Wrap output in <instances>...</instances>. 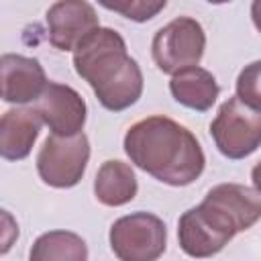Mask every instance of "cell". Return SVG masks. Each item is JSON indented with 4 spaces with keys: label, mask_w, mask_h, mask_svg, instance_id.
<instances>
[{
    "label": "cell",
    "mask_w": 261,
    "mask_h": 261,
    "mask_svg": "<svg viewBox=\"0 0 261 261\" xmlns=\"http://www.w3.org/2000/svg\"><path fill=\"white\" fill-rule=\"evenodd\" d=\"M35 110L49 126L53 135H77L86 124V102L71 86L49 82L39 100L35 102Z\"/></svg>",
    "instance_id": "9c48e42d"
},
{
    "label": "cell",
    "mask_w": 261,
    "mask_h": 261,
    "mask_svg": "<svg viewBox=\"0 0 261 261\" xmlns=\"http://www.w3.org/2000/svg\"><path fill=\"white\" fill-rule=\"evenodd\" d=\"M73 67L110 112L130 108L143 94V71L114 29L98 27L88 33L73 49Z\"/></svg>",
    "instance_id": "7a4b0ae2"
},
{
    "label": "cell",
    "mask_w": 261,
    "mask_h": 261,
    "mask_svg": "<svg viewBox=\"0 0 261 261\" xmlns=\"http://www.w3.org/2000/svg\"><path fill=\"white\" fill-rule=\"evenodd\" d=\"M204 47L206 35L202 24L192 16H177L155 33L151 55L163 73L173 75L179 69L198 65Z\"/></svg>",
    "instance_id": "52a82bcc"
},
{
    "label": "cell",
    "mask_w": 261,
    "mask_h": 261,
    "mask_svg": "<svg viewBox=\"0 0 261 261\" xmlns=\"http://www.w3.org/2000/svg\"><path fill=\"white\" fill-rule=\"evenodd\" d=\"M90 159V141L84 133L49 135L37 155L39 177L51 188H73L86 173Z\"/></svg>",
    "instance_id": "5b68a950"
},
{
    "label": "cell",
    "mask_w": 261,
    "mask_h": 261,
    "mask_svg": "<svg viewBox=\"0 0 261 261\" xmlns=\"http://www.w3.org/2000/svg\"><path fill=\"white\" fill-rule=\"evenodd\" d=\"M98 4L133 22H147L165 8L167 0H98Z\"/></svg>",
    "instance_id": "2e32d148"
},
{
    "label": "cell",
    "mask_w": 261,
    "mask_h": 261,
    "mask_svg": "<svg viewBox=\"0 0 261 261\" xmlns=\"http://www.w3.org/2000/svg\"><path fill=\"white\" fill-rule=\"evenodd\" d=\"M49 43L59 51H73L75 45L100 27L98 14L88 0H57L47 14Z\"/></svg>",
    "instance_id": "ba28073f"
},
{
    "label": "cell",
    "mask_w": 261,
    "mask_h": 261,
    "mask_svg": "<svg viewBox=\"0 0 261 261\" xmlns=\"http://www.w3.org/2000/svg\"><path fill=\"white\" fill-rule=\"evenodd\" d=\"M0 71H2V100L8 104L37 102L49 84L43 65L35 57L4 53L0 59Z\"/></svg>",
    "instance_id": "30bf717a"
},
{
    "label": "cell",
    "mask_w": 261,
    "mask_h": 261,
    "mask_svg": "<svg viewBox=\"0 0 261 261\" xmlns=\"http://www.w3.org/2000/svg\"><path fill=\"white\" fill-rule=\"evenodd\" d=\"M251 179H253L255 190H257V192H261V161L253 167V171H251Z\"/></svg>",
    "instance_id": "d6986e66"
},
{
    "label": "cell",
    "mask_w": 261,
    "mask_h": 261,
    "mask_svg": "<svg viewBox=\"0 0 261 261\" xmlns=\"http://www.w3.org/2000/svg\"><path fill=\"white\" fill-rule=\"evenodd\" d=\"M251 18H253L255 29L261 33V0H253L251 2Z\"/></svg>",
    "instance_id": "ac0fdd59"
},
{
    "label": "cell",
    "mask_w": 261,
    "mask_h": 261,
    "mask_svg": "<svg viewBox=\"0 0 261 261\" xmlns=\"http://www.w3.org/2000/svg\"><path fill=\"white\" fill-rule=\"evenodd\" d=\"M139 184L133 167L124 161H104L94 179V196L104 206H124L137 196Z\"/></svg>",
    "instance_id": "5bb4252c"
},
{
    "label": "cell",
    "mask_w": 261,
    "mask_h": 261,
    "mask_svg": "<svg viewBox=\"0 0 261 261\" xmlns=\"http://www.w3.org/2000/svg\"><path fill=\"white\" fill-rule=\"evenodd\" d=\"M232 220L212 204L204 202L186 210L177 220V241L190 257H212L237 234Z\"/></svg>",
    "instance_id": "8992f818"
},
{
    "label": "cell",
    "mask_w": 261,
    "mask_h": 261,
    "mask_svg": "<svg viewBox=\"0 0 261 261\" xmlns=\"http://www.w3.org/2000/svg\"><path fill=\"white\" fill-rule=\"evenodd\" d=\"M204 200L220 208L239 232L251 228L261 218V192L243 184H218L206 192Z\"/></svg>",
    "instance_id": "7c38bea8"
},
{
    "label": "cell",
    "mask_w": 261,
    "mask_h": 261,
    "mask_svg": "<svg viewBox=\"0 0 261 261\" xmlns=\"http://www.w3.org/2000/svg\"><path fill=\"white\" fill-rule=\"evenodd\" d=\"M124 153L157 181L181 188L194 184L206 165L204 151L190 128L167 116H147L124 135Z\"/></svg>",
    "instance_id": "6da1fadb"
},
{
    "label": "cell",
    "mask_w": 261,
    "mask_h": 261,
    "mask_svg": "<svg viewBox=\"0 0 261 261\" xmlns=\"http://www.w3.org/2000/svg\"><path fill=\"white\" fill-rule=\"evenodd\" d=\"M43 118L33 108H12L0 120V155L6 161H20L29 157L39 137Z\"/></svg>",
    "instance_id": "8fae6325"
},
{
    "label": "cell",
    "mask_w": 261,
    "mask_h": 261,
    "mask_svg": "<svg viewBox=\"0 0 261 261\" xmlns=\"http://www.w3.org/2000/svg\"><path fill=\"white\" fill-rule=\"evenodd\" d=\"M237 96L261 112V59L245 65L237 77Z\"/></svg>",
    "instance_id": "e0dca14e"
},
{
    "label": "cell",
    "mask_w": 261,
    "mask_h": 261,
    "mask_svg": "<svg viewBox=\"0 0 261 261\" xmlns=\"http://www.w3.org/2000/svg\"><path fill=\"white\" fill-rule=\"evenodd\" d=\"M108 241L112 253L122 261H153L165 251L167 228L159 216L139 210L114 220Z\"/></svg>",
    "instance_id": "277c9868"
},
{
    "label": "cell",
    "mask_w": 261,
    "mask_h": 261,
    "mask_svg": "<svg viewBox=\"0 0 261 261\" xmlns=\"http://www.w3.org/2000/svg\"><path fill=\"white\" fill-rule=\"evenodd\" d=\"M206 2H210V4H226L230 0H206Z\"/></svg>",
    "instance_id": "ffe728a7"
},
{
    "label": "cell",
    "mask_w": 261,
    "mask_h": 261,
    "mask_svg": "<svg viewBox=\"0 0 261 261\" xmlns=\"http://www.w3.org/2000/svg\"><path fill=\"white\" fill-rule=\"evenodd\" d=\"M210 137L224 157L245 159L261 147V112L232 96L210 122Z\"/></svg>",
    "instance_id": "3957f363"
},
{
    "label": "cell",
    "mask_w": 261,
    "mask_h": 261,
    "mask_svg": "<svg viewBox=\"0 0 261 261\" xmlns=\"http://www.w3.org/2000/svg\"><path fill=\"white\" fill-rule=\"evenodd\" d=\"M31 261H53V259H69V261H86L88 247L86 241L69 230H49L43 232L31 247Z\"/></svg>",
    "instance_id": "9a60e30c"
},
{
    "label": "cell",
    "mask_w": 261,
    "mask_h": 261,
    "mask_svg": "<svg viewBox=\"0 0 261 261\" xmlns=\"http://www.w3.org/2000/svg\"><path fill=\"white\" fill-rule=\"evenodd\" d=\"M169 92L175 102H179L186 108H192L196 112H206L212 108V104L218 98V84L216 77L198 65L179 69L169 80Z\"/></svg>",
    "instance_id": "4fadbf2b"
}]
</instances>
